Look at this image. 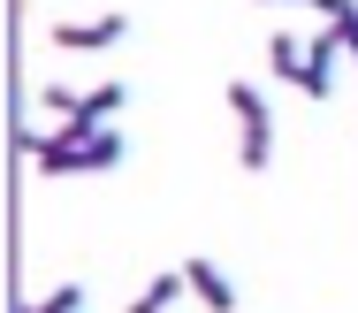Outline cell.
I'll use <instances>...</instances> for the list:
<instances>
[{"label": "cell", "mask_w": 358, "mask_h": 313, "mask_svg": "<svg viewBox=\"0 0 358 313\" xmlns=\"http://www.w3.org/2000/svg\"><path fill=\"white\" fill-rule=\"evenodd\" d=\"M23 153H31V168L38 176H99V168H122V130L115 123H99V130H76V123H62L54 138H23Z\"/></svg>", "instance_id": "6da1fadb"}, {"label": "cell", "mask_w": 358, "mask_h": 313, "mask_svg": "<svg viewBox=\"0 0 358 313\" xmlns=\"http://www.w3.org/2000/svg\"><path fill=\"white\" fill-rule=\"evenodd\" d=\"M46 39H54L62 54H107V46H122V39H130V15H92V23H46Z\"/></svg>", "instance_id": "7a4b0ae2"}, {"label": "cell", "mask_w": 358, "mask_h": 313, "mask_svg": "<svg viewBox=\"0 0 358 313\" xmlns=\"http://www.w3.org/2000/svg\"><path fill=\"white\" fill-rule=\"evenodd\" d=\"M336 54H343L336 23L305 39V77H297V92H305V99H336Z\"/></svg>", "instance_id": "3957f363"}, {"label": "cell", "mask_w": 358, "mask_h": 313, "mask_svg": "<svg viewBox=\"0 0 358 313\" xmlns=\"http://www.w3.org/2000/svg\"><path fill=\"white\" fill-rule=\"evenodd\" d=\"M183 283H191V298H199L206 313H236V283L221 275L214 260H183Z\"/></svg>", "instance_id": "277c9868"}, {"label": "cell", "mask_w": 358, "mask_h": 313, "mask_svg": "<svg viewBox=\"0 0 358 313\" xmlns=\"http://www.w3.org/2000/svg\"><path fill=\"white\" fill-rule=\"evenodd\" d=\"M122 99H130V84L107 77V84H92V92H76V115H69V123H76V130H99V123L122 115Z\"/></svg>", "instance_id": "5b68a950"}, {"label": "cell", "mask_w": 358, "mask_h": 313, "mask_svg": "<svg viewBox=\"0 0 358 313\" xmlns=\"http://www.w3.org/2000/svg\"><path fill=\"white\" fill-rule=\"evenodd\" d=\"M229 115H236V130H275V115H267V92L259 84H244V77H229Z\"/></svg>", "instance_id": "8992f818"}, {"label": "cell", "mask_w": 358, "mask_h": 313, "mask_svg": "<svg viewBox=\"0 0 358 313\" xmlns=\"http://www.w3.org/2000/svg\"><path fill=\"white\" fill-rule=\"evenodd\" d=\"M183 291H191V283H183V267H160V275H152V283H145V291H138V298H130L122 313H168L176 298H183Z\"/></svg>", "instance_id": "52a82bcc"}, {"label": "cell", "mask_w": 358, "mask_h": 313, "mask_svg": "<svg viewBox=\"0 0 358 313\" xmlns=\"http://www.w3.org/2000/svg\"><path fill=\"white\" fill-rule=\"evenodd\" d=\"M267 69H275L282 84H297V77H305V39H289V31H275V39H267Z\"/></svg>", "instance_id": "ba28073f"}, {"label": "cell", "mask_w": 358, "mask_h": 313, "mask_svg": "<svg viewBox=\"0 0 358 313\" xmlns=\"http://www.w3.org/2000/svg\"><path fill=\"white\" fill-rule=\"evenodd\" d=\"M23 313H84V283H54L38 306H23Z\"/></svg>", "instance_id": "9c48e42d"}, {"label": "cell", "mask_w": 358, "mask_h": 313, "mask_svg": "<svg viewBox=\"0 0 358 313\" xmlns=\"http://www.w3.org/2000/svg\"><path fill=\"white\" fill-rule=\"evenodd\" d=\"M259 8H313V15H343L351 0H259Z\"/></svg>", "instance_id": "30bf717a"}]
</instances>
